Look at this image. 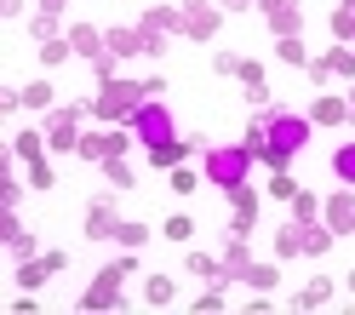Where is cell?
Listing matches in <instances>:
<instances>
[{"label": "cell", "mask_w": 355, "mask_h": 315, "mask_svg": "<svg viewBox=\"0 0 355 315\" xmlns=\"http://www.w3.org/2000/svg\"><path fill=\"white\" fill-rule=\"evenodd\" d=\"M58 6H63V0H40V12H58Z\"/></svg>", "instance_id": "41"}, {"label": "cell", "mask_w": 355, "mask_h": 315, "mask_svg": "<svg viewBox=\"0 0 355 315\" xmlns=\"http://www.w3.org/2000/svg\"><path fill=\"white\" fill-rule=\"evenodd\" d=\"M293 218H298V223H315V218H321V201L309 195V189H298V195H293Z\"/></svg>", "instance_id": "29"}, {"label": "cell", "mask_w": 355, "mask_h": 315, "mask_svg": "<svg viewBox=\"0 0 355 315\" xmlns=\"http://www.w3.org/2000/svg\"><path fill=\"white\" fill-rule=\"evenodd\" d=\"M161 235H166V241H189V235H195V218H184V212H172Z\"/></svg>", "instance_id": "32"}, {"label": "cell", "mask_w": 355, "mask_h": 315, "mask_svg": "<svg viewBox=\"0 0 355 315\" xmlns=\"http://www.w3.org/2000/svg\"><path fill=\"white\" fill-rule=\"evenodd\" d=\"M115 230H121L115 207H109V201H92V207H86V235H92V241H103V235H115Z\"/></svg>", "instance_id": "13"}, {"label": "cell", "mask_w": 355, "mask_h": 315, "mask_svg": "<svg viewBox=\"0 0 355 315\" xmlns=\"http://www.w3.org/2000/svg\"><path fill=\"white\" fill-rule=\"evenodd\" d=\"M109 40V58H132V52H144V35L138 29H103Z\"/></svg>", "instance_id": "14"}, {"label": "cell", "mask_w": 355, "mask_h": 315, "mask_svg": "<svg viewBox=\"0 0 355 315\" xmlns=\"http://www.w3.org/2000/svg\"><path fill=\"white\" fill-rule=\"evenodd\" d=\"M247 172H252V149L241 144V149H207V184L218 189H235V184H247Z\"/></svg>", "instance_id": "2"}, {"label": "cell", "mask_w": 355, "mask_h": 315, "mask_svg": "<svg viewBox=\"0 0 355 315\" xmlns=\"http://www.w3.org/2000/svg\"><path fill=\"white\" fill-rule=\"evenodd\" d=\"M349 121H355V98H349Z\"/></svg>", "instance_id": "44"}, {"label": "cell", "mask_w": 355, "mask_h": 315, "mask_svg": "<svg viewBox=\"0 0 355 315\" xmlns=\"http://www.w3.org/2000/svg\"><path fill=\"white\" fill-rule=\"evenodd\" d=\"M189 275H201V281H230V275H224V258H207V253H189Z\"/></svg>", "instance_id": "21"}, {"label": "cell", "mask_w": 355, "mask_h": 315, "mask_svg": "<svg viewBox=\"0 0 355 315\" xmlns=\"http://www.w3.org/2000/svg\"><path fill=\"white\" fill-rule=\"evenodd\" d=\"M349 292H355V269H349Z\"/></svg>", "instance_id": "43"}, {"label": "cell", "mask_w": 355, "mask_h": 315, "mask_svg": "<svg viewBox=\"0 0 355 315\" xmlns=\"http://www.w3.org/2000/svg\"><path fill=\"white\" fill-rule=\"evenodd\" d=\"M327 298H332V287H327V281H309V287L298 292V309H321Z\"/></svg>", "instance_id": "31"}, {"label": "cell", "mask_w": 355, "mask_h": 315, "mask_svg": "<svg viewBox=\"0 0 355 315\" xmlns=\"http://www.w3.org/2000/svg\"><path fill=\"white\" fill-rule=\"evenodd\" d=\"M338 6H349V12H355V0H338Z\"/></svg>", "instance_id": "42"}, {"label": "cell", "mask_w": 355, "mask_h": 315, "mask_svg": "<svg viewBox=\"0 0 355 315\" xmlns=\"http://www.w3.org/2000/svg\"><path fill=\"white\" fill-rule=\"evenodd\" d=\"M349 46H355V40H349Z\"/></svg>", "instance_id": "45"}, {"label": "cell", "mask_w": 355, "mask_h": 315, "mask_svg": "<svg viewBox=\"0 0 355 315\" xmlns=\"http://www.w3.org/2000/svg\"><path fill=\"white\" fill-rule=\"evenodd\" d=\"M29 184L35 189H52V167L46 161H29Z\"/></svg>", "instance_id": "38"}, {"label": "cell", "mask_w": 355, "mask_h": 315, "mask_svg": "<svg viewBox=\"0 0 355 315\" xmlns=\"http://www.w3.org/2000/svg\"><path fill=\"white\" fill-rule=\"evenodd\" d=\"M178 17H184V29H189L195 40H207V35H212V24H218L207 0H178Z\"/></svg>", "instance_id": "10"}, {"label": "cell", "mask_w": 355, "mask_h": 315, "mask_svg": "<svg viewBox=\"0 0 355 315\" xmlns=\"http://www.w3.org/2000/svg\"><path fill=\"white\" fill-rule=\"evenodd\" d=\"M321 69H327V75H338V80H349V75H355V46L327 52V58H321Z\"/></svg>", "instance_id": "19"}, {"label": "cell", "mask_w": 355, "mask_h": 315, "mask_svg": "<svg viewBox=\"0 0 355 315\" xmlns=\"http://www.w3.org/2000/svg\"><path fill=\"white\" fill-rule=\"evenodd\" d=\"M275 253H281V258H298V253H304V223H298V218L275 230Z\"/></svg>", "instance_id": "15"}, {"label": "cell", "mask_w": 355, "mask_h": 315, "mask_svg": "<svg viewBox=\"0 0 355 315\" xmlns=\"http://www.w3.org/2000/svg\"><path fill=\"white\" fill-rule=\"evenodd\" d=\"M275 52H281V63H298V69H309V52H304V40H298V35H281V46H275Z\"/></svg>", "instance_id": "28"}, {"label": "cell", "mask_w": 355, "mask_h": 315, "mask_svg": "<svg viewBox=\"0 0 355 315\" xmlns=\"http://www.w3.org/2000/svg\"><path fill=\"white\" fill-rule=\"evenodd\" d=\"M247 264H252V253H247V235H235V241L224 246V275H247Z\"/></svg>", "instance_id": "16"}, {"label": "cell", "mask_w": 355, "mask_h": 315, "mask_svg": "<svg viewBox=\"0 0 355 315\" xmlns=\"http://www.w3.org/2000/svg\"><path fill=\"white\" fill-rule=\"evenodd\" d=\"M258 6L270 12L275 35H298V24H304V6H298V0H258Z\"/></svg>", "instance_id": "11"}, {"label": "cell", "mask_w": 355, "mask_h": 315, "mask_svg": "<svg viewBox=\"0 0 355 315\" xmlns=\"http://www.w3.org/2000/svg\"><path fill=\"white\" fill-rule=\"evenodd\" d=\"M75 46H69V35H52V40H40V63H63Z\"/></svg>", "instance_id": "30"}, {"label": "cell", "mask_w": 355, "mask_h": 315, "mask_svg": "<svg viewBox=\"0 0 355 315\" xmlns=\"http://www.w3.org/2000/svg\"><path fill=\"white\" fill-rule=\"evenodd\" d=\"M80 115H86V103L80 109H58V115H52V126H46V144L52 149H80Z\"/></svg>", "instance_id": "7"}, {"label": "cell", "mask_w": 355, "mask_h": 315, "mask_svg": "<svg viewBox=\"0 0 355 315\" xmlns=\"http://www.w3.org/2000/svg\"><path fill=\"white\" fill-rule=\"evenodd\" d=\"M212 69H218V75H235L241 58H235V52H212Z\"/></svg>", "instance_id": "39"}, {"label": "cell", "mask_w": 355, "mask_h": 315, "mask_svg": "<svg viewBox=\"0 0 355 315\" xmlns=\"http://www.w3.org/2000/svg\"><path fill=\"white\" fill-rule=\"evenodd\" d=\"M24 103H29V109H52V86H46V80L24 86Z\"/></svg>", "instance_id": "34"}, {"label": "cell", "mask_w": 355, "mask_h": 315, "mask_svg": "<svg viewBox=\"0 0 355 315\" xmlns=\"http://www.w3.org/2000/svg\"><path fill=\"white\" fill-rule=\"evenodd\" d=\"M132 275V258H121V264H103L98 269V281L80 292V309H115L121 304V281Z\"/></svg>", "instance_id": "3"}, {"label": "cell", "mask_w": 355, "mask_h": 315, "mask_svg": "<svg viewBox=\"0 0 355 315\" xmlns=\"http://www.w3.org/2000/svg\"><path fill=\"white\" fill-rule=\"evenodd\" d=\"M103 178H109L115 189H132V184H138V172L126 167V155H115V161H103Z\"/></svg>", "instance_id": "24"}, {"label": "cell", "mask_w": 355, "mask_h": 315, "mask_svg": "<svg viewBox=\"0 0 355 315\" xmlns=\"http://www.w3.org/2000/svg\"><path fill=\"white\" fill-rule=\"evenodd\" d=\"M218 6H224V12H241V6H252V0H218Z\"/></svg>", "instance_id": "40"}, {"label": "cell", "mask_w": 355, "mask_h": 315, "mask_svg": "<svg viewBox=\"0 0 355 315\" xmlns=\"http://www.w3.org/2000/svg\"><path fill=\"white\" fill-rule=\"evenodd\" d=\"M166 184H172L178 195H189V189H195V172H189V167H172V172H166Z\"/></svg>", "instance_id": "37"}, {"label": "cell", "mask_w": 355, "mask_h": 315, "mask_svg": "<svg viewBox=\"0 0 355 315\" xmlns=\"http://www.w3.org/2000/svg\"><path fill=\"white\" fill-rule=\"evenodd\" d=\"M6 253H12V258H29V253H35V235H29L17 218H6Z\"/></svg>", "instance_id": "17"}, {"label": "cell", "mask_w": 355, "mask_h": 315, "mask_svg": "<svg viewBox=\"0 0 355 315\" xmlns=\"http://www.w3.org/2000/svg\"><path fill=\"white\" fill-rule=\"evenodd\" d=\"M241 281H247L252 292H275L281 275H275V264H247V275H241Z\"/></svg>", "instance_id": "23"}, {"label": "cell", "mask_w": 355, "mask_h": 315, "mask_svg": "<svg viewBox=\"0 0 355 315\" xmlns=\"http://www.w3.org/2000/svg\"><path fill=\"white\" fill-rule=\"evenodd\" d=\"M321 212H327V230H332V235H355V195H349V189H338Z\"/></svg>", "instance_id": "9"}, {"label": "cell", "mask_w": 355, "mask_h": 315, "mask_svg": "<svg viewBox=\"0 0 355 315\" xmlns=\"http://www.w3.org/2000/svg\"><path fill=\"white\" fill-rule=\"evenodd\" d=\"M144 103H149V98H144L138 80H103V92L92 98V115H98V121H132Z\"/></svg>", "instance_id": "1"}, {"label": "cell", "mask_w": 355, "mask_h": 315, "mask_svg": "<svg viewBox=\"0 0 355 315\" xmlns=\"http://www.w3.org/2000/svg\"><path fill=\"white\" fill-rule=\"evenodd\" d=\"M327 246H332V230H321V223H304V253H309V258H321Z\"/></svg>", "instance_id": "27"}, {"label": "cell", "mask_w": 355, "mask_h": 315, "mask_svg": "<svg viewBox=\"0 0 355 315\" xmlns=\"http://www.w3.org/2000/svg\"><path fill=\"white\" fill-rule=\"evenodd\" d=\"M144 298H149L155 309H161V304H172V298H178V287H172V275H149V281H144Z\"/></svg>", "instance_id": "22"}, {"label": "cell", "mask_w": 355, "mask_h": 315, "mask_svg": "<svg viewBox=\"0 0 355 315\" xmlns=\"http://www.w3.org/2000/svg\"><path fill=\"white\" fill-rule=\"evenodd\" d=\"M17 155H24V161H40V132H17Z\"/></svg>", "instance_id": "36"}, {"label": "cell", "mask_w": 355, "mask_h": 315, "mask_svg": "<svg viewBox=\"0 0 355 315\" xmlns=\"http://www.w3.org/2000/svg\"><path fill=\"white\" fill-rule=\"evenodd\" d=\"M132 138H138L144 149L166 144V138H172V115H166V103H155V98H149V103L138 109V115H132Z\"/></svg>", "instance_id": "4"}, {"label": "cell", "mask_w": 355, "mask_h": 315, "mask_svg": "<svg viewBox=\"0 0 355 315\" xmlns=\"http://www.w3.org/2000/svg\"><path fill=\"white\" fill-rule=\"evenodd\" d=\"M230 207H235V212H230V230H235V235H252V230H258V189H252V184H235V189H230Z\"/></svg>", "instance_id": "6"}, {"label": "cell", "mask_w": 355, "mask_h": 315, "mask_svg": "<svg viewBox=\"0 0 355 315\" xmlns=\"http://www.w3.org/2000/svg\"><path fill=\"white\" fill-rule=\"evenodd\" d=\"M270 195H275V201H293V195H298V184H293V178H286V167H281V172L270 178Z\"/></svg>", "instance_id": "35"}, {"label": "cell", "mask_w": 355, "mask_h": 315, "mask_svg": "<svg viewBox=\"0 0 355 315\" xmlns=\"http://www.w3.org/2000/svg\"><path fill=\"white\" fill-rule=\"evenodd\" d=\"M115 241H121V246H132V253H138V246L149 241V230H144V223H121V230H115Z\"/></svg>", "instance_id": "33"}, {"label": "cell", "mask_w": 355, "mask_h": 315, "mask_svg": "<svg viewBox=\"0 0 355 315\" xmlns=\"http://www.w3.org/2000/svg\"><path fill=\"white\" fill-rule=\"evenodd\" d=\"M332 172H338V184H355V144L332 149Z\"/></svg>", "instance_id": "26"}, {"label": "cell", "mask_w": 355, "mask_h": 315, "mask_svg": "<svg viewBox=\"0 0 355 315\" xmlns=\"http://www.w3.org/2000/svg\"><path fill=\"white\" fill-rule=\"evenodd\" d=\"M126 132H92V138H80V155L86 161H115V155H126Z\"/></svg>", "instance_id": "8"}, {"label": "cell", "mask_w": 355, "mask_h": 315, "mask_svg": "<svg viewBox=\"0 0 355 315\" xmlns=\"http://www.w3.org/2000/svg\"><path fill=\"white\" fill-rule=\"evenodd\" d=\"M46 275H58L52 258H24V269H17V281H24V287H40Z\"/></svg>", "instance_id": "25"}, {"label": "cell", "mask_w": 355, "mask_h": 315, "mask_svg": "<svg viewBox=\"0 0 355 315\" xmlns=\"http://www.w3.org/2000/svg\"><path fill=\"white\" fill-rule=\"evenodd\" d=\"M149 161H155V167H166V172H172V167H184V138L155 144V149H149Z\"/></svg>", "instance_id": "20"}, {"label": "cell", "mask_w": 355, "mask_h": 315, "mask_svg": "<svg viewBox=\"0 0 355 315\" xmlns=\"http://www.w3.org/2000/svg\"><path fill=\"white\" fill-rule=\"evenodd\" d=\"M263 132H270V144L286 149V155H298V149L309 144V121H304V115H270Z\"/></svg>", "instance_id": "5"}, {"label": "cell", "mask_w": 355, "mask_h": 315, "mask_svg": "<svg viewBox=\"0 0 355 315\" xmlns=\"http://www.w3.org/2000/svg\"><path fill=\"white\" fill-rule=\"evenodd\" d=\"M315 121L321 126H344L349 121V103L344 98H315Z\"/></svg>", "instance_id": "18"}, {"label": "cell", "mask_w": 355, "mask_h": 315, "mask_svg": "<svg viewBox=\"0 0 355 315\" xmlns=\"http://www.w3.org/2000/svg\"><path fill=\"white\" fill-rule=\"evenodd\" d=\"M69 46H75L80 58H92V63H103V58H109V40H103V29H86V24H75V29H69Z\"/></svg>", "instance_id": "12"}]
</instances>
